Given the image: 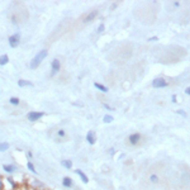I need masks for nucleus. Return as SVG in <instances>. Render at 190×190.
<instances>
[{
    "label": "nucleus",
    "mask_w": 190,
    "mask_h": 190,
    "mask_svg": "<svg viewBox=\"0 0 190 190\" xmlns=\"http://www.w3.org/2000/svg\"><path fill=\"white\" fill-rule=\"evenodd\" d=\"M47 55H48V52H47V50H42V51H39V52H37V55L32 58V61H31V69H37V67L43 62V60L47 57Z\"/></svg>",
    "instance_id": "nucleus-1"
},
{
    "label": "nucleus",
    "mask_w": 190,
    "mask_h": 190,
    "mask_svg": "<svg viewBox=\"0 0 190 190\" xmlns=\"http://www.w3.org/2000/svg\"><path fill=\"white\" fill-rule=\"evenodd\" d=\"M19 43H20V33H19V32H18V33H14L13 36L9 37V46H10L11 48L18 47Z\"/></svg>",
    "instance_id": "nucleus-2"
},
{
    "label": "nucleus",
    "mask_w": 190,
    "mask_h": 190,
    "mask_svg": "<svg viewBox=\"0 0 190 190\" xmlns=\"http://www.w3.org/2000/svg\"><path fill=\"white\" fill-rule=\"evenodd\" d=\"M169 84H167V81L165 79H162V77H157L153 80V83H152V86L155 89H161V88H166Z\"/></svg>",
    "instance_id": "nucleus-3"
},
{
    "label": "nucleus",
    "mask_w": 190,
    "mask_h": 190,
    "mask_svg": "<svg viewBox=\"0 0 190 190\" xmlns=\"http://www.w3.org/2000/svg\"><path fill=\"white\" fill-rule=\"evenodd\" d=\"M43 115H45L43 112H29L28 114H27V118H28V120H31V122H36V120L41 119Z\"/></svg>",
    "instance_id": "nucleus-4"
},
{
    "label": "nucleus",
    "mask_w": 190,
    "mask_h": 190,
    "mask_svg": "<svg viewBox=\"0 0 190 190\" xmlns=\"http://www.w3.org/2000/svg\"><path fill=\"white\" fill-rule=\"evenodd\" d=\"M51 69H52V75H56L61 69V62L57 58H55L51 63Z\"/></svg>",
    "instance_id": "nucleus-5"
},
{
    "label": "nucleus",
    "mask_w": 190,
    "mask_h": 190,
    "mask_svg": "<svg viewBox=\"0 0 190 190\" xmlns=\"http://www.w3.org/2000/svg\"><path fill=\"white\" fill-rule=\"evenodd\" d=\"M86 141L89 145H94L95 142H97V136H95V132L93 131H89L88 134H86Z\"/></svg>",
    "instance_id": "nucleus-6"
},
{
    "label": "nucleus",
    "mask_w": 190,
    "mask_h": 190,
    "mask_svg": "<svg viewBox=\"0 0 190 190\" xmlns=\"http://www.w3.org/2000/svg\"><path fill=\"white\" fill-rule=\"evenodd\" d=\"M75 174H77L79 176H80V179H81V181H83L84 184H88L89 183V178L86 176V174L83 171V170H80V169H76L75 170Z\"/></svg>",
    "instance_id": "nucleus-7"
},
{
    "label": "nucleus",
    "mask_w": 190,
    "mask_h": 190,
    "mask_svg": "<svg viewBox=\"0 0 190 190\" xmlns=\"http://www.w3.org/2000/svg\"><path fill=\"white\" fill-rule=\"evenodd\" d=\"M140 140H141V134H140V133H133V134L129 136V143H131V145L138 143Z\"/></svg>",
    "instance_id": "nucleus-8"
},
{
    "label": "nucleus",
    "mask_w": 190,
    "mask_h": 190,
    "mask_svg": "<svg viewBox=\"0 0 190 190\" xmlns=\"http://www.w3.org/2000/svg\"><path fill=\"white\" fill-rule=\"evenodd\" d=\"M97 15H98V11H95V10H94V11H90L89 14L84 18V23H90L93 19L97 18Z\"/></svg>",
    "instance_id": "nucleus-9"
},
{
    "label": "nucleus",
    "mask_w": 190,
    "mask_h": 190,
    "mask_svg": "<svg viewBox=\"0 0 190 190\" xmlns=\"http://www.w3.org/2000/svg\"><path fill=\"white\" fill-rule=\"evenodd\" d=\"M62 184H63L65 188H71L74 183H72V179L71 178H67V176H65V178L62 179Z\"/></svg>",
    "instance_id": "nucleus-10"
},
{
    "label": "nucleus",
    "mask_w": 190,
    "mask_h": 190,
    "mask_svg": "<svg viewBox=\"0 0 190 190\" xmlns=\"http://www.w3.org/2000/svg\"><path fill=\"white\" fill-rule=\"evenodd\" d=\"M18 86L23 88V86H33V83H31V81L28 80H19L18 81Z\"/></svg>",
    "instance_id": "nucleus-11"
},
{
    "label": "nucleus",
    "mask_w": 190,
    "mask_h": 190,
    "mask_svg": "<svg viewBox=\"0 0 190 190\" xmlns=\"http://www.w3.org/2000/svg\"><path fill=\"white\" fill-rule=\"evenodd\" d=\"M94 86L97 88L98 90L103 91V93H108V91H109V89H108L106 86H104V85H101V84H99V83H94Z\"/></svg>",
    "instance_id": "nucleus-12"
},
{
    "label": "nucleus",
    "mask_w": 190,
    "mask_h": 190,
    "mask_svg": "<svg viewBox=\"0 0 190 190\" xmlns=\"http://www.w3.org/2000/svg\"><path fill=\"white\" fill-rule=\"evenodd\" d=\"M3 169H4V171H6V172H14V171L17 170V166H14V165H4Z\"/></svg>",
    "instance_id": "nucleus-13"
},
{
    "label": "nucleus",
    "mask_w": 190,
    "mask_h": 190,
    "mask_svg": "<svg viewBox=\"0 0 190 190\" xmlns=\"http://www.w3.org/2000/svg\"><path fill=\"white\" fill-rule=\"evenodd\" d=\"M113 120H114V118H113V115H110V114H105L104 118H103V122H104V123H112Z\"/></svg>",
    "instance_id": "nucleus-14"
},
{
    "label": "nucleus",
    "mask_w": 190,
    "mask_h": 190,
    "mask_svg": "<svg viewBox=\"0 0 190 190\" xmlns=\"http://www.w3.org/2000/svg\"><path fill=\"white\" fill-rule=\"evenodd\" d=\"M8 62H9V57H8V55H3V56H0V65L4 66V65H6Z\"/></svg>",
    "instance_id": "nucleus-15"
},
{
    "label": "nucleus",
    "mask_w": 190,
    "mask_h": 190,
    "mask_svg": "<svg viewBox=\"0 0 190 190\" xmlns=\"http://www.w3.org/2000/svg\"><path fill=\"white\" fill-rule=\"evenodd\" d=\"M62 165L66 167V169H71L72 167V162L70 160H63L62 161Z\"/></svg>",
    "instance_id": "nucleus-16"
},
{
    "label": "nucleus",
    "mask_w": 190,
    "mask_h": 190,
    "mask_svg": "<svg viewBox=\"0 0 190 190\" xmlns=\"http://www.w3.org/2000/svg\"><path fill=\"white\" fill-rule=\"evenodd\" d=\"M9 148V143L6 142H3V143H0V152H3V151H6Z\"/></svg>",
    "instance_id": "nucleus-17"
},
{
    "label": "nucleus",
    "mask_w": 190,
    "mask_h": 190,
    "mask_svg": "<svg viewBox=\"0 0 190 190\" xmlns=\"http://www.w3.org/2000/svg\"><path fill=\"white\" fill-rule=\"evenodd\" d=\"M27 167H28V170L31 171V172H33V174H37V171H36V169H34V166H33V164L29 161V162H27Z\"/></svg>",
    "instance_id": "nucleus-18"
},
{
    "label": "nucleus",
    "mask_w": 190,
    "mask_h": 190,
    "mask_svg": "<svg viewBox=\"0 0 190 190\" xmlns=\"http://www.w3.org/2000/svg\"><path fill=\"white\" fill-rule=\"evenodd\" d=\"M10 104H13V105H18L19 103H20V100L18 99V98H10Z\"/></svg>",
    "instance_id": "nucleus-19"
},
{
    "label": "nucleus",
    "mask_w": 190,
    "mask_h": 190,
    "mask_svg": "<svg viewBox=\"0 0 190 190\" xmlns=\"http://www.w3.org/2000/svg\"><path fill=\"white\" fill-rule=\"evenodd\" d=\"M104 29H105V27H104V23L99 24V27H98V33H103V32H104Z\"/></svg>",
    "instance_id": "nucleus-20"
},
{
    "label": "nucleus",
    "mask_w": 190,
    "mask_h": 190,
    "mask_svg": "<svg viewBox=\"0 0 190 190\" xmlns=\"http://www.w3.org/2000/svg\"><path fill=\"white\" fill-rule=\"evenodd\" d=\"M150 180H151L152 183H156V181L158 180V178H157V175H151V178H150Z\"/></svg>",
    "instance_id": "nucleus-21"
},
{
    "label": "nucleus",
    "mask_w": 190,
    "mask_h": 190,
    "mask_svg": "<svg viewBox=\"0 0 190 190\" xmlns=\"http://www.w3.org/2000/svg\"><path fill=\"white\" fill-rule=\"evenodd\" d=\"M58 136H60V137H63V136H65V131L63 129H60L58 131Z\"/></svg>",
    "instance_id": "nucleus-22"
},
{
    "label": "nucleus",
    "mask_w": 190,
    "mask_h": 190,
    "mask_svg": "<svg viewBox=\"0 0 190 190\" xmlns=\"http://www.w3.org/2000/svg\"><path fill=\"white\" fill-rule=\"evenodd\" d=\"M8 181H9V183H10V184H11V186H13V188H15V186H17V185H15V183H14V181H13V180H11V179H10V178H9V179H8Z\"/></svg>",
    "instance_id": "nucleus-23"
},
{
    "label": "nucleus",
    "mask_w": 190,
    "mask_h": 190,
    "mask_svg": "<svg viewBox=\"0 0 190 190\" xmlns=\"http://www.w3.org/2000/svg\"><path fill=\"white\" fill-rule=\"evenodd\" d=\"M176 113H179V114H180V115H183V117H186V113H185L184 110H178Z\"/></svg>",
    "instance_id": "nucleus-24"
},
{
    "label": "nucleus",
    "mask_w": 190,
    "mask_h": 190,
    "mask_svg": "<svg viewBox=\"0 0 190 190\" xmlns=\"http://www.w3.org/2000/svg\"><path fill=\"white\" fill-rule=\"evenodd\" d=\"M104 108H106V109H109V110H113V108H112V106H109V105H106V104L104 105Z\"/></svg>",
    "instance_id": "nucleus-25"
},
{
    "label": "nucleus",
    "mask_w": 190,
    "mask_h": 190,
    "mask_svg": "<svg viewBox=\"0 0 190 190\" xmlns=\"http://www.w3.org/2000/svg\"><path fill=\"white\" fill-rule=\"evenodd\" d=\"M185 94H188V95L190 94V88H189V86H188V88L185 89Z\"/></svg>",
    "instance_id": "nucleus-26"
},
{
    "label": "nucleus",
    "mask_w": 190,
    "mask_h": 190,
    "mask_svg": "<svg viewBox=\"0 0 190 190\" xmlns=\"http://www.w3.org/2000/svg\"><path fill=\"white\" fill-rule=\"evenodd\" d=\"M148 41H150V42H151V41H157V37H151Z\"/></svg>",
    "instance_id": "nucleus-27"
},
{
    "label": "nucleus",
    "mask_w": 190,
    "mask_h": 190,
    "mask_svg": "<svg viewBox=\"0 0 190 190\" xmlns=\"http://www.w3.org/2000/svg\"><path fill=\"white\" fill-rule=\"evenodd\" d=\"M171 99H172V101H174V103H176V97H175V95H172Z\"/></svg>",
    "instance_id": "nucleus-28"
},
{
    "label": "nucleus",
    "mask_w": 190,
    "mask_h": 190,
    "mask_svg": "<svg viewBox=\"0 0 190 190\" xmlns=\"http://www.w3.org/2000/svg\"><path fill=\"white\" fill-rule=\"evenodd\" d=\"M2 189H3V180L0 179V190H2Z\"/></svg>",
    "instance_id": "nucleus-29"
}]
</instances>
